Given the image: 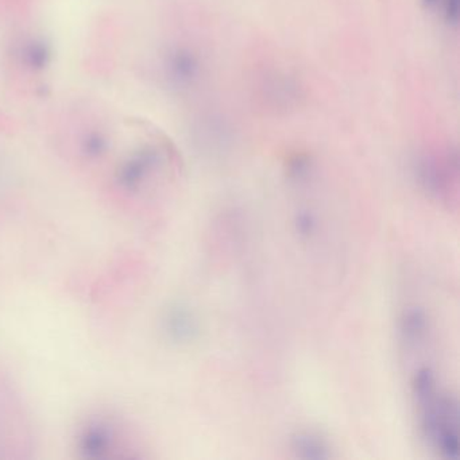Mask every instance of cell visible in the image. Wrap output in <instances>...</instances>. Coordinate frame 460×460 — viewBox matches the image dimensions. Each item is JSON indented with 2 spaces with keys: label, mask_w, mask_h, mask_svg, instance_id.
<instances>
[{
  "label": "cell",
  "mask_w": 460,
  "mask_h": 460,
  "mask_svg": "<svg viewBox=\"0 0 460 460\" xmlns=\"http://www.w3.org/2000/svg\"><path fill=\"white\" fill-rule=\"evenodd\" d=\"M412 392L419 411L420 427L428 443L444 459L459 455V404L456 397L439 389L435 371L420 367L412 379Z\"/></svg>",
  "instance_id": "obj_1"
},
{
  "label": "cell",
  "mask_w": 460,
  "mask_h": 460,
  "mask_svg": "<svg viewBox=\"0 0 460 460\" xmlns=\"http://www.w3.org/2000/svg\"><path fill=\"white\" fill-rule=\"evenodd\" d=\"M414 175L420 187L436 200L451 203L456 199L457 154L448 151L444 157L422 154L414 162Z\"/></svg>",
  "instance_id": "obj_2"
},
{
  "label": "cell",
  "mask_w": 460,
  "mask_h": 460,
  "mask_svg": "<svg viewBox=\"0 0 460 460\" xmlns=\"http://www.w3.org/2000/svg\"><path fill=\"white\" fill-rule=\"evenodd\" d=\"M126 430L115 419L105 417H92L89 422L82 425L79 433L80 449L87 456H105V452L127 449Z\"/></svg>",
  "instance_id": "obj_3"
},
{
  "label": "cell",
  "mask_w": 460,
  "mask_h": 460,
  "mask_svg": "<svg viewBox=\"0 0 460 460\" xmlns=\"http://www.w3.org/2000/svg\"><path fill=\"white\" fill-rule=\"evenodd\" d=\"M164 69L173 87L188 89L200 80L203 64L195 50L188 47H175L167 52Z\"/></svg>",
  "instance_id": "obj_4"
},
{
  "label": "cell",
  "mask_w": 460,
  "mask_h": 460,
  "mask_svg": "<svg viewBox=\"0 0 460 460\" xmlns=\"http://www.w3.org/2000/svg\"><path fill=\"white\" fill-rule=\"evenodd\" d=\"M164 329L167 337L177 345H191L200 337V320L192 308L175 304L164 316Z\"/></svg>",
  "instance_id": "obj_5"
},
{
  "label": "cell",
  "mask_w": 460,
  "mask_h": 460,
  "mask_svg": "<svg viewBox=\"0 0 460 460\" xmlns=\"http://www.w3.org/2000/svg\"><path fill=\"white\" fill-rule=\"evenodd\" d=\"M162 153L156 146H146L135 151L119 169V181L129 190H137L146 178L161 165Z\"/></svg>",
  "instance_id": "obj_6"
},
{
  "label": "cell",
  "mask_w": 460,
  "mask_h": 460,
  "mask_svg": "<svg viewBox=\"0 0 460 460\" xmlns=\"http://www.w3.org/2000/svg\"><path fill=\"white\" fill-rule=\"evenodd\" d=\"M430 334V318L420 307H409L400 319L401 340L406 348H419Z\"/></svg>",
  "instance_id": "obj_7"
},
{
  "label": "cell",
  "mask_w": 460,
  "mask_h": 460,
  "mask_svg": "<svg viewBox=\"0 0 460 460\" xmlns=\"http://www.w3.org/2000/svg\"><path fill=\"white\" fill-rule=\"evenodd\" d=\"M291 447L300 459L323 460L332 456L328 441L316 432H297L292 438Z\"/></svg>",
  "instance_id": "obj_8"
},
{
  "label": "cell",
  "mask_w": 460,
  "mask_h": 460,
  "mask_svg": "<svg viewBox=\"0 0 460 460\" xmlns=\"http://www.w3.org/2000/svg\"><path fill=\"white\" fill-rule=\"evenodd\" d=\"M22 58L25 65L33 71H44L52 61V47L45 39H30L22 47Z\"/></svg>",
  "instance_id": "obj_9"
},
{
  "label": "cell",
  "mask_w": 460,
  "mask_h": 460,
  "mask_svg": "<svg viewBox=\"0 0 460 460\" xmlns=\"http://www.w3.org/2000/svg\"><path fill=\"white\" fill-rule=\"evenodd\" d=\"M294 228L302 241L315 238L319 230V217L310 207H300L294 215Z\"/></svg>",
  "instance_id": "obj_10"
},
{
  "label": "cell",
  "mask_w": 460,
  "mask_h": 460,
  "mask_svg": "<svg viewBox=\"0 0 460 460\" xmlns=\"http://www.w3.org/2000/svg\"><path fill=\"white\" fill-rule=\"evenodd\" d=\"M312 159L307 154H294L286 165L288 177L294 183H302L312 173Z\"/></svg>",
  "instance_id": "obj_11"
},
{
  "label": "cell",
  "mask_w": 460,
  "mask_h": 460,
  "mask_svg": "<svg viewBox=\"0 0 460 460\" xmlns=\"http://www.w3.org/2000/svg\"><path fill=\"white\" fill-rule=\"evenodd\" d=\"M81 149L85 156L97 158V157L103 156L105 151L107 150V138H106L103 132H89V134L85 135L84 140H82Z\"/></svg>",
  "instance_id": "obj_12"
},
{
  "label": "cell",
  "mask_w": 460,
  "mask_h": 460,
  "mask_svg": "<svg viewBox=\"0 0 460 460\" xmlns=\"http://www.w3.org/2000/svg\"><path fill=\"white\" fill-rule=\"evenodd\" d=\"M444 21L449 26H456L459 21V0H440Z\"/></svg>",
  "instance_id": "obj_13"
},
{
  "label": "cell",
  "mask_w": 460,
  "mask_h": 460,
  "mask_svg": "<svg viewBox=\"0 0 460 460\" xmlns=\"http://www.w3.org/2000/svg\"><path fill=\"white\" fill-rule=\"evenodd\" d=\"M422 4H424L425 6L432 7L436 6V4H440V0H422Z\"/></svg>",
  "instance_id": "obj_14"
}]
</instances>
